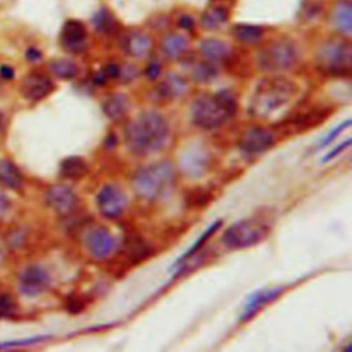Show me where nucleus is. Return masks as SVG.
Returning <instances> with one entry per match:
<instances>
[{"mask_svg": "<svg viewBox=\"0 0 352 352\" xmlns=\"http://www.w3.org/2000/svg\"><path fill=\"white\" fill-rule=\"evenodd\" d=\"M169 136V125L157 111H143L125 126V143L131 153L148 155L161 150Z\"/></svg>", "mask_w": 352, "mask_h": 352, "instance_id": "nucleus-1", "label": "nucleus"}, {"mask_svg": "<svg viewBox=\"0 0 352 352\" xmlns=\"http://www.w3.org/2000/svg\"><path fill=\"white\" fill-rule=\"evenodd\" d=\"M298 87L286 77H268L261 80L250 100V113L256 117H268L286 106L297 95Z\"/></svg>", "mask_w": 352, "mask_h": 352, "instance_id": "nucleus-2", "label": "nucleus"}, {"mask_svg": "<svg viewBox=\"0 0 352 352\" xmlns=\"http://www.w3.org/2000/svg\"><path fill=\"white\" fill-rule=\"evenodd\" d=\"M236 111L235 96L230 91H221L214 95H201L195 98L191 106L194 124L205 129H213L223 125Z\"/></svg>", "mask_w": 352, "mask_h": 352, "instance_id": "nucleus-3", "label": "nucleus"}, {"mask_svg": "<svg viewBox=\"0 0 352 352\" xmlns=\"http://www.w3.org/2000/svg\"><path fill=\"white\" fill-rule=\"evenodd\" d=\"M175 184V169L168 161L140 168L132 176V187L143 201H155L168 194Z\"/></svg>", "mask_w": 352, "mask_h": 352, "instance_id": "nucleus-4", "label": "nucleus"}, {"mask_svg": "<svg viewBox=\"0 0 352 352\" xmlns=\"http://www.w3.org/2000/svg\"><path fill=\"white\" fill-rule=\"evenodd\" d=\"M352 48L348 41L331 38L324 41L316 52L318 69L329 76H346L351 72Z\"/></svg>", "mask_w": 352, "mask_h": 352, "instance_id": "nucleus-5", "label": "nucleus"}, {"mask_svg": "<svg viewBox=\"0 0 352 352\" xmlns=\"http://www.w3.org/2000/svg\"><path fill=\"white\" fill-rule=\"evenodd\" d=\"M270 228L268 226L257 219H243L234 223L223 234V243L230 249H245L263 241Z\"/></svg>", "mask_w": 352, "mask_h": 352, "instance_id": "nucleus-6", "label": "nucleus"}, {"mask_svg": "<svg viewBox=\"0 0 352 352\" xmlns=\"http://www.w3.org/2000/svg\"><path fill=\"white\" fill-rule=\"evenodd\" d=\"M297 60L296 47L286 41L278 40L265 45L257 56V65L267 72H279L290 69Z\"/></svg>", "mask_w": 352, "mask_h": 352, "instance_id": "nucleus-7", "label": "nucleus"}, {"mask_svg": "<svg viewBox=\"0 0 352 352\" xmlns=\"http://www.w3.org/2000/svg\"><path fill=\"white\" fill-rule=\"evenodd\" d=\"M126 195L117 186L107 184L96 195V205L99 212L107 219H116L125 212Z\"/></svg>", "mask_w": 352, "mask_h": 352, "instance_id": "nucleus-8", "label": "nucleus"}, {"mask_svg": "<svg viewBox=\"0 0 352 352\" xmlns=\"http://www.w3.org/2000/svg\"><path fill=\"white\" fill-rule=\"evenodd\" d=\"M274 135L263 126L248 128L238 140L241 150L248 154H260L267 151L274 144Z\"/></svg>", "mask_w": 352, "mask_h": 352, "instance_id": "nucleus-9", "label": "nucleus"}, {"mask_svg": "<svg viewBox=\"0 0 352 352\" xmlns=\"http://www.w3.org/2000/svg\"><path fill=\"white\" fill-rule=\"evenodd\" d=\"M47 204L60 216L70 214L78 204L76 192L67 186H52L45 192Z\"/></svg>", "mask_w": 352, "mask_h": 352, "instance_id": "nucleus-10", "label": "nucleus"}, {"mask_svg": "<svg viewBox=\"0 0 352 352\" xmlns=\"http://www.w3.org/2000/svg\"><path fill=\"white\" fill-rule=\"evenodd\" d=\"M50 286V275L38 265L25 268L19 278L21 292L26 296H37Z\"/></svg>", "mask_w": 352, "mask_h": 352, "instance_id": "nucleus-11", "label": "nucleus"}, {"mask_svg": "<svg viewBox=\"0 0 352 352\" xmlns=\"http://www.w3.org/2000/svg\"><path fill=\"white\" fill-rule=\"evenodd\" d=\"M87 29L84 23L76 19L65 22L60 30V44L67 52H80L85 48Z\"/></svg>", "mask_w": 352, "mask_h": 352, "instance_id": "nucleus-12", "label": "nucleus"}, {"mask_svg": "<svg viewBox=\"0 0 352 352\" xmlns=\"http://www.w3.org/2000/svg\"><path fill=\"white\" fill-rule=\"evenodd\" d=\"M330 110L329 109H322V107H314V109H307V111L302 113H296L286 118L282 125H286L289 129L294 132H302L307 129H311L326 120L329 116Z\"/></svg>", "mask_w": 352, "mask_h": 352, "instance_id": "nucleus-13", "label": "nucleus"}, {"mask_svg": "<svg viewBox=\"0 0 352 352\" xmlns=\"http://www.w3.org/2000/svg\"><path fill=\"white\" fill-rule=\"evenodd\" d=\"M21 91L25 98L30 100H40L54 91V82L48 76L33 72L23 78L21 84Z\"/></svg>", "mask_w": 352, "mask_h": 352, "instance_id": "nucleus-14", "label": "nucleus"}, {"mask_svg": "<svg viewBox=\"0 0 352 352\" xmlns=\"http://www.w3.org/2000/svg\"><path fill=\"white\" fill-rule=\"evenodd\" d=\"M116 246L113 235L106 228H94L87 235V249L95 258H106Z\"/></svg>", "mask_w": 352, "mask_h": 352, "instance_id": "nucleus-15", "label": "nucleus"}, {"mask_svg": "<svg viewBox=\"0 0 352 352\" xmlns=\"http://www.w3.org/2000/svg\"><path fill=\"white\" fill-rule=\"evenodd\" d=\"M282 292H283V287H271V289L260 290V292L254 293L253 296H250V298L248 300V302L245 305L242 315L239 316V322L252 319L264 305H267L268 302L275 300Z\"/></svg>", "mask_w": 352, "mask_h": 352, "instance_id": "nucleus-16", "label": "nucleus"}, {"mask_svg": "<svg viewBox=\"0 0 352 352\" xmlns=\"http://www.w3.org/2000/svg\"><path fill=\"white\" fill-rule=\"evenodd\" d=\"M151 45L153 43L150 36L140 30L128 33L122 41V47L125 52L133 58H144L146 55H148Z\"/></svg>", "mask_w": 352, "mask_h": 352, "instance_id": "nucleus-17", "label": "nucleus"}, {"mask_svg": "<svg viewBox=\"0 0 352 352\" xmlns=\"http://www.w3.org/2000/svg\"><path fill=\"white\" fill-rule=\"evenodd\" d=\"M187 91V82L177 74H169L158 87L157 92L162 99H176Z\"/></svg>", "mask_w": 352, "mask_h": 352, "instance_id": "nucleus-18", "label": "nucleus"}, {"mask_svg": "<svg viewBox=\"0 0 352 352\" xmlns=\"http://www.w3.org/2000/svg\"><path fill=\"white\" fill-rule=\"evenodd\" d=\"M151 253L150 246L146 241L138 235H131L125 239V256L133 264L146 260Z\"/></svg>", "mask_w": 352, "mask_h": 352, "instance_id": "nucleus-19", "label": "nucleus"}, {"mask_svg": "<svg viewBox=\"0 0 352 352\" xmlns=\"http://www.w3.org/2000/svg\"><path fill=\"white\" fill-rule=\"evenodd\" d=\"M199 51L205 60L208 62H219L224 60L230 55V48L224 41L216 38H206L201 43Z\"/></svg>", "mask_w": 352, "mask_h": 352, "instance_id": "nucleus-20", "label": "nucleus"}, {"mask_svg": "<svg viewBox=\"0 0 352 352\" xmlns=\"http://www.w3.org/2000/svg\"><path fill=\"white\" fill-rule=\"evenodd\" d=\"M188 43L182 34H168L161 41V51L169 59H179L187 51Z\"/></svg>", "mask_w": 352, "mask_h": 352, "instance_id": "nucleus-21", "label": "nucleus"}, {"mask_svg": "<svg viewBox=\"0 0 352 352\" xmlns=\"http://www.w3.org/2000/svg\"><path fill=\"white\" fill-rule=\"evenodd\" d=\"M103 111L111 120H120L128 110V99L124 94H111L103 100Z\"/></svg>", "mask_w": 352, "mask_h": 352, "instance_id": "nucleus-22", "label": "nucleus"}, {"mask_svg": "<svg viewBox=\"0 0 352 352\" xmlns=\"http://www.w3.org/2000/svg\"><path fill=\"white\" fill-rule=\"evenodd\" d=\"M333 22L336 28L345 36L351 34L352 29V8L349 1H338L334 7Z\"/></svg>", "mask_w": 352, "mask_h": 352, "instance_id": "nucleus-23", "label": "nucleus"}, {"mask_svg": "<svg viewBox=\"0 0 352 352\" xmlns=\"http://www.w3.org/2000/svg\"><path fill=\"white\" fill-rule=\"evenodd\" d=\"M88 170V164L84 158L73 155V157H67L60 162V168L59 172L63 177L66 179H80L82 177Z\"/></svg>", "mask_w": 352, "mask_h": 352, "instance_id": "nucleus-24", "label": "nucleus"}, {"mask_svg": "<svg viewBox=\"0 0 352 352\" xmlns=\"http://www.w3.org/2000/svg\"><path fill=\"white\" fill-rule=\"evenodd\" d=\"M228 19V11L223 6H212L206 11H204L201 16V25L205 29L213 30L223 26Z\"/></svg>", "mask_w": 352, "mask_h": 352, "instance_id": "nucleus-25", "label": "nucleus"}, {"mask_svg": "<svg viewBox=\"0 0 352 352\" xmlns=\"http://www.w3.org/2000/svg\"><path fill=\"white\" fill-rule=\"evenodd\" d=\"M208 161H209L208 153L198 148L191 154H186V160L183 161V168L187 173L192 176H198L208 169Z\"/></svg>", "mask_w": 352, "mask_h": 352, "instance_id": "nucleus-26", "label": "nucleus"}, {"mask_svg": "<svg viewBox=\"0 0 352 352\" xmlns=\"http://www.w3.org/2000/svg\"><path fill=\"white\" fill-rule=\"evenodd\" d=\"M0 182L8 188H19L22 186V173L8 160L0 161Z\"/></svg>", "mask_w": 352, "mask_h": 352, "instance_id": "nucleus-27", "label": "nucleus"}, {"mask_svg": "<svg viewBox=\"0 0 352 352\" xmlns=\"http://www.w3.org/2000/svg\"><path fill=\"white\" fill-rule=\"evenodd\" d=\"M263 28L260 26H254V25H242L238 23L232 28V34L234 37L241 41V43H246V44H253L257 43L261 37H263Z\"/></svg>", "mask_w": 352, "mask_h": 352, "instance_id": "nucleus-28", "label": "nucleus"}, {"mask_svg": "<svg viewBox=\"0 0 352 352\" xmlns=\"http://www.w3.org/2000/svg\"><path fill=\"white\" fill-rule=\"evenodd\" d=\"M50 70L54 76L62 80H70L77 74V66L73 60L60 58V59H54L50 62Z\"/></svg>", "mask_w": 352, "mask_h": 352, "instance_id": "nucleus-29", "label": "nucleus"}, {"mask_svg": "<svg viewBox=\"0 0 352 352\" xmlns=\"http://www.w3.org/2000/svg\"><path fill=\"white\" fill-rule=\"evenodd\" d=\"M95 29L103 34H110L116 29V19L106 8H100L92 18Z\"/></svg>", "mask_w": 352, "mask_h": 352, "instance_id": "nucleus-30", "label": "nucleus"}, {"mask_svg": "<svg viewBox=\"0 0 352 352\" xmlns=\"http://www.w3.org/2000/svg\"><path fill=\"white\" fill-rule=\"evenodd\" d=\"M221 226V220H216L209 228H206L205 231H204V234L199 236V239H197L195 241V243L177 260V264H180L183 260H186V258H188V257H191L197 250H199L201 249V246L205 243V241H208L213 234H214V231L219 228Z\"/></svg>", "mask_w": 352, "mask_h": 352, "instance_id": "nucleus-31", "label": "nucleus"}, {"mask_svg": "<svg viewBox=\"0 0 352 352\" xmlns=\"http://www.w3.org/2000/svg\"><path fill=\"white\" fill-rule=\"evenodd\" d=\"M216 74H217V69L208 60L198 63L192 70L194 80L199 82H209L216 77Z\"/></svg>", "mask_w": 352, "mask_h": 352, "instance_id": "nucleus-32", "label": "nucleus"}, {"mask_svg": "<svg viewBox=\"0 0 352 352\" xmlns=\"http://www.w3.org/2000/svg\"><path fill=\"white\" fill-rule=\"evenodd\" d=\"M15 309V302L10 294H0V318L8 316Z\"/></svg>", "mask_w": 352, "mask_h": 352, "instance_id": "nucleus-33", "label": "nucleus"}, {"mask_svg": "<svg viewBox=\"0 0 352 352\" xmlns=\"http://www.w3.org/2000/svg\"><path fill=\"white\" fill-rule=\"evenodd\" d=\"M351 125V121L349 120H346L344 124H341V125H338L336 129H333L331 131V133H329L327 136H326V139L322 142V144H320V147H324V146H327L329 143H331L334 139H336V136H338V133L340 132H342L345 128H348Z\"/></svg>", "mask_w": 352, "mask_h": 352, "instance_id": "nucleus-34", "label": "nucleus"}, {"mask_svg": "<svg viewBox=\"0 0 352 352\" xmlns=\"http://www.w3.org/2000/svg\"><path fill=\"white\" fill-rule=\"evenodd\" d=\"M144 73H146L147 78H150V80L157 78V77L160 76V73H161V63H160L158 60H151V62L147 65Z\"/></svg>", "mask_w": 352, "mask_h": 352, "instance_id": "nucleus-35", "label": "nucleus"}, {"mask_svg": "<svg viewBox=\"0 0 352 352\" xmlns=\"http://www.w3.org/2000/svg\"><path fill=\"white\" fill-rule=\"evenodd\" d=\"M10 208H11L10 198L6 194L0 192V219H3L8 213Z\"/></svg>", "mask_w": 352, "mask_h": 352, "instance_id": "nucleus-36", "label": "nucleus"}, {"mask_svg": "<svg viewBox=\"0 0 352 352\" xmlns=\"http://www.w3.org/2000/svg\"><path fill=\"white\" fill-rule=\"evenodd\" d=\"M349 143H351V139H348V140H346V142H344L342 144L337 146V147H336V148H334L331 153H329V155H326V157H324V160H323V161H329L330 158H334V157H336L338 153L344 151V150H345V148L349 146Z\"/></svg>", "mask_w": 352, "mask_h": 352, "instance_id": "nucleus-37", "label": "nucleus"}, {"mask_svg": "<svg viewBox=\"0 0 352 352\" xmlns=\"http://www.w3.org/2000/svg\"><path fill=\"white\" fill-rule=\"evenodd\" d=\"M192 25H194V21H192L191 16H188V15L180 16V19H179V26H180V28L188 30V29L192 28Z\"/></svg>", "mask_w": 352, "mask_h": 352, "instance_id": "nucleus-38", "label": "nucleus"}, {"mask_svg": "<svg viewBox=\"0 0 352 352\" xmlns=\"http://www.w3.org/2000/svg\"><path fill=\"white\" fill-rule=\"evenodd\" d=\"M0 74H1V77L3 78H12L14 77V70L10 67V66H7V65H3L1 67H0Z\"/></svg>", "mask_w": 352, "mask_h": 352, "instance_id": "nucleus-39", "label": "nucleus"}, {"mask_svg": "<svg viewBox=\"0 0 352 352\" xmlns=\"http://www.w3.org/2000/svg\"><path fill=\"white\" fill-rule=\"evenodd\" d=\"M40 52L37 51V50H34V48H30L28 52H26V58L28 59H30V60H37V59H40Z\"/></svg>", "mask_w": 352, "mask_h": 352, "instance_id": "nucleus-40", "label": "nucleus"}, {"mask_svg": "<svg viewBox=\"0 0 352 352\" xmlns=\"http://www.w3.org/2000/svg\"><path fill=\"white\" fill-rule=\"evenodd\" d=\"M4 125H6V118H4V114L0 111V133L4 129Z\"/></svg>", "mask_w": 352, "mask_h": 352, "instance_id": "nucleus-41", "label": "nucleus"}, {"mask_svg": "<svg viewBox=\"0 0 352 352\" xmlns=\"http://www.w3.org/2000/svg\"><path fill=\"white\" fill-rule=\"evenodd\" d=\"M3 258H4V256H3V250L0 249V267H1V264H3Z\"/></svg>", "mask_w": 352, "mask_h": 352, "instance_id": "nucleus-42", "label": "nucleus"}]
</instances>
